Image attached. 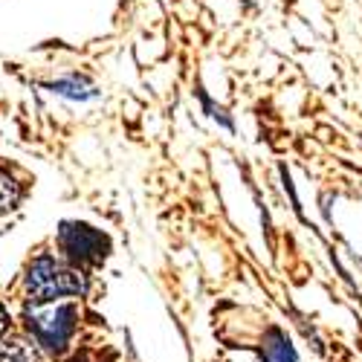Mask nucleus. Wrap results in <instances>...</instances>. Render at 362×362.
<instances>
[{
  "label": "nucleus",
  "mask_w": 362,
  "mask_h": 362,
  "mask_svg": "<svg viewBox=\"0 0 362 362\" xmlns=\"http://www.w3.org/2000/svg\"><path fill=\"white\" fill-rule=\"evenodd\" d=\"M261 359L264 362H296V351L290 348L287 337L279 327H273L264 337V348H261Z\"/></svg>",
  "instance_id": "obj_4"
},
{
  "label": "nucleus",
  "mask_w": 362,
  "mask_h": 362,
  "mask_svg": "<svg viewBox=\"0 0 362 362\" xmlns=\"http://www.w3.org/2000/svg\"><path fill=\"white\" fill-rule=\"evenodd\" d=\"M55 93H62V96H70V99H93L96 96V90L90 87V84H84L78 76H70V78H62V81H55V84H49Z\"/></svg>",
  "instance_id": "obj_6"
},
{
  "label": "nucleus",
  "mask_w": 362,
  "mask_h": 362,
  "mask_svg": "<svg viewBox=\"0 0 362 362\" xmlns=\"http://www.w3.org/2000/svg\"><path fill=\"white\" fill-rule=\"evenodd\" d=\"M6 327H9V313H6V308L0 305V337L6 334Z\"/></svg>",
  "instance_id": "obj_8"
},
{
  "label": "nucleus",
  "mask_w": 362,
  "mask_h": 362,
  "mask_svg": "<svg viewBox=\"0 0 362 362\" xmlns=\"http://www.w3.org/2000/svg\"><path fill=\"white\" fill-rule=\"evenodd\" d=\"M0 362H41V354L35 345L21 339H4L0 342Z\"/></svg>",
  "instance_id": "obj_5"
},
{
  "label": "nucleus",
  "mask_w": 362,
  "mask_h": 362,
  "mask_svg": "<svg viewBox=\"0 0 362 362\" xmlns=\"http://www.w3.org/2000/svg\"><path fill=\"white\" fill-rule=\"evenodd\" d=\"M84 293V279L78 269H67L55 258L41 255L33 261L26 273V298L33 305H47V301L64 298V296H78Z\"/></svg>",
  "instance_id": "obj_1"
},
{
  "label": "nucleus",
  "mask_w": 362,
  "mask_h": 362,
  "mask_svg": "<svg viewBox=\"0 0 362 362\" xmlns=\"http://www.w3.org/2000/svg\"><path fill=\"white\" fill-rule=\"evenodd\" d=\"M15 197H18V194H15V189H12V180H6L4 174H0V203H9V206H12Z\"/></svg>",
  "instance_id": "obj_7"
},
{
  "label": "nucleus",
  "mask_w": 362,
  "mask_h": 362,
  "mask_svg": "<svg viewBox=\"0 0 362 362\" xmlns=\"http://www.w3.org/2000/svg\"><path fill=\"white\" fill-rule=\"evenodd\" d=\"M58 240H62V247L70 255V261H76L78 267L102 264L107 258V250H110L107 235H102L99 229L87 226V223H62Z\"/></svg>",
  "instance_id": "obj_3"
},
{
  "label": "nucleus",
  "mask_w": 362,
  "mask_h": 362,
  "mask_svg": "<svg viewBox=\"0 0 362 362\" xmlns=\"http://www.w3.org/2000/svg\"><path fill=\"white\" fill-rule=\"evenodd\" d=\"M76 319H78L76 305H62V308L47 310V313H29V330L35 334L41 348H47L52 354H62L73 337V330H76Z\"/></svg>",
  "instance_id": "obj_2"
}]
</instances>
